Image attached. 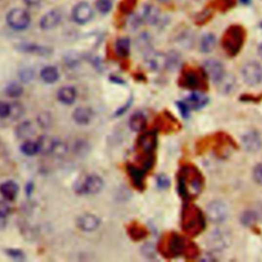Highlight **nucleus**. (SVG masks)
Returning <instances> with one entry per match:
<instances>
[{
  "instance_id": "obj_55",
  "label": "nucleus",
  "mask_w": 262,
  "mask_h": 262,
  "mask_svg": "<svg viewBox=\"0 0 262 262\" xmlns=\"http://www.w3.org/2000/svg\"><path fill=\"white\" fill-rule=\"evenodd\" d=\"M261 27H262V25H261Z\"/></svg>"
},
{
  "instance_id": "obj_13",
  "label": "nucleus",
  "mask_w": 262,
  "mask_h": 262,
  "mask_svg": "<svg viewBox=\"0 0 262 262\" xmlns=\"http://www.w3.org/2000/svg\"><path fill=\"white\" fill-rule=\"evenodd\" d=\"M261 144H262V142H261L260 136L258 135V133H256L254 131H251V132H248L247 134L244 135L243 145L248 152L255 153V152L259 151L261 148Z\"/></svg>"
},
{
  "instance_id": "obj_47",
  "label": "nucleus",
  "mask_w": 262,
  "mask_h": 262,
  "mask_svg": "<svg viewBox=\"0 0 262 262\" xmlns=\"http://www.w3.org/2000/svg\"><path fill=\"white\" fill-rule=\"evenodd\" d=\"M131 102H132V100H130L127 103H125L122 108H120L116 113H115V116L118 117V116H121V115H123L125 112H126V111L129 109Z\"/></svg>"
},
{
  "instance_id": "obj_50",
  "label": "nucleus",
  "mask_w": 262,
  "mask_h": 262,
  "mask_svg": "<svg viewBox=\"0 0 262 262\" xmlns=\"http://www.w3.org/2000/svg\"><path fill=\"white\" fill-rule=\"evenodd\" d=\"M6 225V222H5V217H0V229L4 228Z\"/></svg>"
},
{
  "instance_id": "obj_46",
  "label": "nucleus",
  "mask_w": 262,
  "mask_h": 262,
  "mask_svg": "<svg viewBox=\"0 0 262 262\" xmlns=\"http://www.w3.org/2000/svg\"><path fill=\"white\" fill-rule=\"evenodd\" d=\"M5 252L8 256L13 257V258L20 259V258L24 257V253L22 252V251L17 250V249H7V250H5Z\"/></svg>"
},
{
  "instance_id": "obj_5",
  "label": "nucleus",
  "mask_w": 262,
  "mask_h": 262,
  "mask_svg": "<svg viewBox=\"0 0 262 262\" xmlns=\"http://www.w3.org/2000/svg\"><path fill=\"white\" fill-rule=\"evenodd\" d=\"M102 178L97 174H90L78 185V193L82 195H96L102 190Z\"/></svg>"
},
{
  "instance_id": "obj_11",
  "label": "nucleus",
  "mask_w": 262,
  "mask_h": 262,
  "mask_svg": "<svg viewBox=\"0 0 262 262\" xmlns=\"http://www.w3.org/2000/svg\"><path fill=\"white\" fill-rule=\"evenodd\" d=\"M167 57L160 52L149 51L145 57V64L153 71H160L166 68Z\"/></svg>"
},
{
  "instance_id": "obj_38",
  "label": "nucleus",
  "mask_w": 262,
  "mask_h": 262,
  "mask_svg": "<svg viewBox=\"0 0 262 262\" xmlns=\"http://www.w3.org/2000/svg\"><path fill=\"white\" fill-rule=\"evenodd\" d=\"M34 78V72L32 69H23L20 72V79L25 83L32 81Z\"/></svg>"
},
{
  "instance_id": "obj_49",
  "label": "nucleus",
  "mask_w": 262,
  "mask_h": 262,
  "mask_svg": "<svg viewBox=\"0 0 262 262\" xmlns=\"http://www.w3.org/2000/svg\"><path fill=\"white\" fill-rule=\"evenodd\" d=\"M25 2V4H27L28 6H37L41 3L42 0H23Z\"/></svg>"
},
{
  "instance_id": "obj_53",
  "label": "nucleus",
  "mask_w": 262,
  "mask_h": 262,
  "mask_svg": "<svg viewBox=\"0 0 262 262\" xmlns=\"http://www.w3.org/2000/svg\"><path fill=\"white\" fill-rule=\"evenodd\" d=\"M241 2H243V3H249V2H250V0H241Z\"/></svg>"
},
{
  "instance_id": "obj_36",
  "label": "nucleus",
  "mask_w": 262,
  "mask_h": 262,
  "mask_svg": "<svg viewBox=\"0 0 262 262\" xmlns=\"http://www.w3.org/2000/svg\"><path fill=\"white\" fill-rule=\"evenodd\" d=\"M24 108L19 102H13L10 104V116L13 119H19L23 116Z\"/></svg>"
},
{
  "instance_id": "obj_29",
  "label": "nucleus",
  "mask_w": 262,
  "mask_h": 262,
  "mask_svg": "<svg viewBox=\"0 0 262 262\" xmlns=\"http://www.w3.org/2000/svg\"><path fill=\"white\" fill-rule=\"evenodd\" d=\"M20 152L29 157L35 156L37 153H39L37 141H32L27 140L26 141L22 143V145H20Z\"/></svg>"
},
{
  "instance_id": "obj_17",
  "label": "nucleus",
  "mask_w": 262,
  "mask_h": 262,
  "mask_svg": "<svg viewBox=\"0 0 262 262\" xmlns=\"http://www.w3.org/2000/svg\"><path fill=\"white\" fill-rule=\"evenodd\" d=\"M77 98V91L72 86H64L58 91V100L64 104L74 103Z\"/></svg>"
},
{
  "instance_id": "obj_1",
  "label": "nucleus",
  "mask_w": 262,
  "mask_h": 262,
  "mask_svg": "<svg viewBox=\"0 0 262 262\" xmlns=\"http://www.w3.org/2000/svg\"><path fill=\"white\" fill-rule=\"evenodd\" d=\"M202 177L198 170L192 167H186L180 178V191L186 198H194L202 190Z\"/></svg>"
},
{
  "instance_id": "obj_16",
  "label": "nucleus",
  "mask_w": 262,
  "mask_h": 262,
  "mask_svg": "<svg viewBox=\"0 0 262 262\" xmlns=\"http://www.w3.org/2000/svg\"><path fill=\"white\" fill-rule=\"evenodd\" d=\"M139 144L143 152L151 153L157 145V134L153 131L143 133L140 138Z\"/></svg>"
},
{
  "instance_id": "obj_33",
  "label": "nucleus",
  "mask_w": 262,
  "mask_h": 262,
  "mask_svg": "<svg viewBox=\"0 0 262 262\" xmlns=\"http://www.w3.org/2000/svg\"><path fill=\"white\" fill-rule=\"evenodd\" d=\"M128 172L130 177L132 178V181L134 184L139 187L142 186V178H143V171L136 168L134 166H128Z\"/></svg>"
},
{
  "instance_id": "obj_40",
  "label": "nucleus",
  "mask_w": 262,
  "mask_h": 262,
  "mask_svg": "<svg viewBox=\"0 0 262 262\" xmlns=\"http://www.w3.org/2000/svg\"><path fill=\"white\" fill-rule=\"evenodd\" d=\"M10 116V104L4 101H0V118L4 119Z\"/></svg>"
},
{
  "instance_id": "obj_22",
  "label": "nucleus",
  "mask_w": 262,
  "mask_h": 262,
  "mask_svg": "<svg viewBox=\"0 0 262 262\" xmlns=\"http://www.w3.org/2000/svg\"><path fill=\"white\" fill-rule=\"evenodd\" d=\"M146 126V118L143 114L136 113L129 120V127L132 131L140 132L142 131Z\"/></svg>"
},
{
  "instance_id": "obj_41",
  "label": "nucleus",
  "mask_w": 262,
  "mask_h": 262,
  "mask_svg": "<svg viewBox=\"0 0 262 262\" xmlns=\"http://www.w3.org/2000/svg\"><path fill=\"white\" fill-rule=\"evenodd\" d=\"M256 220V215L253 212H245L242 216V222L245 225L253 224Z\"/></svg>"
},
{
  "instance_id": "obj_54",
  "label": "nucleus",
  "mask_w": 262,
  "mask_h": 262,
  "mask_svg": "<svg viewBox=\"0 0 262 262\" xmlns=\"http://www.w3.org/2000/svg\"><path fill=\"white\" fill-rule=\"evenodd\" d=\"M159 1H162L163 2V1H167V0H159Z\"/></svg>"
},
{
  "instance_id": "obj_23",
  "label": "nucleus",
  "mask_w": 262,
  "mask_h": 262,
  "mask_svg": "<svg viewBox=\"0 0 262 262\" xmlns=\"http://www.w3.org/2000/svg\"><path fill=\"white\" fill-rule=\"evenodd\" d=\"M208 100L206 97L202 96L200 93H194L192 96L188 98L184 102L186 103V106L192 109H201L206 106Z\"/></svg>"
},
{
  "instance_id": "obj_42",
  "label": "nucleus",
  "mask_w": 262,
  "mask_h": 262,
  "mask_svg": "<svg viewBox=\"0 0 262 262\" xmlns=\"http://www.w3.org/2000/svg\"><path fill=\"white\" fill-rule=\"evenodd\" d=\"M157 184H158V186L162 188V190H165V188L168 187L170 184L169 178L164 174H161L158 176V178H157Z\"/></svg>"
},
{
  "instance_id": "obj_9",
  "label": "nucleus",
  "mask_w": 262,
  "mask_h": 262,
  "mask_svg": "<svg viewBox=\"0 0 262 262\" xmlns=\"http://www.w3.org/2000/svg\"><path fill=\"white\" fill-rule=\"evenodd\" d=\"M100 224V218L90 213H84L77 218V226L83 232H93L99 228Z\"/></svg>"
},
{
  "instance_id": "obj_6",
  "label": "nucleus",
  "mask_w": 262,
  "mask_h": 262,
  "mask_svg": "<svg viewBox=\"0 0 262 262\" xmlns=\"http://www.w3.org/2000/svg\"><path fill=\"white\" fill-rule=\"evenodd\" d=\"M242 76L248 85H258L262 81V68L255 61L248 62L242 70Z\"/></svg>"
},
{
  "instance_id": "obj_43",
  "label": "nucleus",
  "mask_w": 262,
  "mask_h": 262,
  "mask_svg": "<svg viewBox=\"0 0 262 262\" xmlns=\"http://www.w3.org/2000/svg\"><path fill=\"white\" fill-rule=\"evenodd\" d=\"M38 122L39 124L41 125L42 127H48L49 125L51 124V119H50V116L48 114H40L39 117H38Z\"/></svg>"
},
{
  "instance_id": "obj_10",
  "label": "nucleus",
  "mask_w": 262,
  "mask_h": 262,
  "mask_svg": "<svg viewBox=\"0 0 262 262\" xmlns=\"http://www.w3.org/2000/svg\"><path fill=\"white\" fill-rule=\"evenodd\" d=\"M62 15L59 9H52L46 13L40 20V28L42 30H51L59 26Z\"/></svg>"
},
{
  "instance_id": "obj_21",
  "label": "nucleus",
  "mask_w": 262,
  "mask_h": 262,
  "mask_svg": "<svg viewBox=\"0 0 262 262\" xmlns=\"http://www.w3.org/2000/svg\"><path fill=\"white\" fill-rule=\"evenodd\" d=\"M40 77L47 84H52L59 80L60 77V73L56 67L52 66H47L44 67L40 72Z\"/></svg>"
},
{
  "instance_id": "obj_44",
  "label": "nucleus",
  "mask_w": 262,
  "mask_h": 262,
  "mask_svg": "<svg viewBox=\"0 0 262 262\" xmlns=\"http://www.w3.org/2000/svg\"><path fill=\"white\" fill-rule=\"evenodd\" d=\"M9 213H10L9 205L6 202L0 200V217H6Z\"/></svg>"
},
{
  "instance_id": "obj_51",
  "label": "nucleus",
  "mask_w": 262,
  "mask_h": 262,
  "mask_svg": "<svg viewBox=\"0 0 262 262\" xmlns=\"http://www.w3.org/2000/svg\"><path fill=\"white\" fill-rule=\"evenodd\" d=\"M27 195L28 196H30L31 195V192H32L33 191V184L32 183H28V185H27Z\"/></svg>"
},
{
  "instance_id": "obj_45",
  "label": "nucleus",
  "mask_w": 262,
  "mask_h": 262,
  "mask_svg": "<svg viewBox=\"0 0 262 262\" xmlns=\"http://www.w3.org/2000/svg\"><path fill=\"white\" fill-rule=\"evenodd\" d=\"M253 176L256 182L262 184V164H259L255 167L253 171Z\"/></svg>"
},
{
  "instance_id": "obj_18",
  "label": "nucleus",
  "mask_w": 262,
  "mask_h": 262,
  "mask_svg": "<svg viewBox=\"0 0 262 262\" xmlns=\"http://www.w3.org/2000/svg\"><path fill=\"white\" fill-rule=\"evenodd\" d=\"M93 117V113L89 108L80 107L73 112V119L79 125H87Z\"/></svg>"
},
{
  "instance_id": "obj_14",
  "label": "nucleus",
  "mask_w": 262,
  "mask_h": 262,
  "mask_svg": "<svg viewBox=\"0 0 262 262\" xmlns=\"http://www.w3.org/2000/svg\"><path fill=\"white\" fill-rule=\"evenodd\" d=\"M18 50L27 52V54H33L38 56H49L52 54V49L46 46L37 45L32 43H20L17 46Z\"/></svg>"
},
{
  "instance_id": "obj_31",
  "label": "nucleus",
  "mask_w": 262,
  "mask_h": 262,
  "mask_svg": "<svg viewBox=\"0 0 262 262\" xmlns=\"http://www.w3.org/2000/svg\"><path fill=\"white\" fill-rule=\"evenodd\" d=\"M166 57H167L166 69H168L170 71H174L178 67H180L181 60V57H180V55L177 54V52L172 51V52H170V54L167 55Z\"/></svg>"
},
{
  "instance_id": "obj_12",
  "label": "nucleus",
  "mask_w": 262,
  "mask_h": 262,
  "mask_svg": "<svg viewBox=\"0 0 262 262\" xmlns=\"http://www.w3.org/2000/svg\"><path fill=\"white\" fill-rule=\"evenodd\" d=\"M205 72L213 81L217 82L224 75V69L222 65L216 60H208L204 64Z\"/></svg>"
},
{
  "instance_id": "obj_7",
  "label": "nucleus",
  "mask_w": 262,
  "mask_h": 262,
  "mask_svg": "<svg viewBox=\"0 0 262 262\" xmlns=\"http://www.w3.org/2000/svg\"><path fill=\"white\" fill-rule=\"evenodd\" d=\"M93 18V8L88 2H79L72 10V19L76 24L85 25Z\"/></svg>"
},
{
  "instance_id": "obj_34",
  "label": "nucleus",
  "mask_w": 262,
  "mask_h": 262,
  "mask_svg": "<svg viewBox=\"0 0 262 262\" xmlns=\"http://www.w3.org/2000/svg\"><path fill=\"white\" fill-rule=\"evenodd\" d=\"M5 93L9 98L17 99L23 94V87L19 83H9L5 88Z\"/></svg>"
},
{
  "instance_id": "obj_27",
  "label": "nucleus",
  "mask_w": 262,
  "mask_h": 262,
  "mask_svg": "<svg viewBox=\"0 0 262 262\" xmlns=\"http://www.w3.org/2000/svg\"><path fill=\"white\" fill-rule=\"evenodd\" d=\"M184 248L183 241L177 235H173L169 241V251L173 255H180L182 253Z\"/></svg>"
},
{
  "instance_id": "obj_2",
  "label": "nucleus",
  "mask_w": 262,
  "mask_h": 262,
  "mask_svg": "<svg viewBox=\"0 0 262 262\" xmlns=\"http://www.w3.org/2000/svg\"><path fill=\"white\" fill-rule=\"evenodd\" d=\"M245 39V32L242 27L232 26L223 36L222 45L229 56H236L242 48Z\"/></svg>"
},
{
  "instance_id": "obj_19",
  "label": "nucleus",
  "mask_w": 262,
  "mask_h": 262,
  "mask_svg": "<svg viewBox=\"0 0 262 262\" xmlns=\"http://www.w3.org/2000/svg\"><path fill=\"white\" fill-rule=\"evenodd\" d=\"M141 17L144 22L150 25H156L160 20V12L156 6L148 4L143 7Z\"/></svg>"
},
{
  "instance_id": "obj_24",
  "label": "nucleus",
  "mask_w": 262,
  "mask_h": 262,
  "mask_svg": "<svg viewBox=\"0 0 262 262\" xmlns=\"http://www.w3.org/2000/svg\"><path fill=\"white\" fill-rule=\"evenodd\" d=\"M130 47H131L130 40L127 37L119 38L117 40V42H116V46H115V48H116L117 55L119 57L123 58V59L127 58L129 56V54H130Z\"/></svg>"
},
{
  "instance_id": "obj_25",
  "label": "nucleus",
  "mask_w": 262,
  "mask_h": 262,
  "mask_svg": "<svg viewBox=\"0 0 262 262\" xmlns=\"http://www.w3.org/2000/svg\"><path fill=\"white\" fill-rule=\"evenodd\" d=\"M227 238L224 233L218 232L212 234L211 237H209V245H210L214 249H222L227 245Z\"/></svg>"
},
{
  "instance_id": "obj_52",
  "label": "nucleus",
  "mask_w": 262,
  "mask_h": 262,
  "mask_svg": "<svg viewBox=\"0 0 262 262\" xmlns=\"http://www.w3.org/2000/svg\"><path fill=\"white\" fill-rule=\"evenodd\" d=\"M258 52H259V56H260V57H261V59H262V44H260V45H259Z\"/></svg>"
},
{
  "instance_id": "obj_3",
  "label": "nucleus",
  "mask_w": 262,
  "mask_h": 262,
  "mask_svg": "<svg viewBox=\"0 0 262 262\" xmlns=\"http://www.w3.org/2000/svg\"><path fill=\"white\" fill-rule=\"evenodd\" d=\"M183 227L187 233L199 234L204 227V218L198 208L187 207L183 212Z\"/></svg>"
},
{
  "instance_id": "obj_37",
  "label": "nucleus",
  "mask_w": 262,
  "mask_h": 262,
  "mask_svg": "<svg viewBox=\"0 0 262 262\" xmlns=\"http://www.w3.org/2000/svg\"><path fill=\"white\" fill-rule=\"evenodd\" d=\"M67 151H68L67 145L62 141H60L56 140L52 154L56 155V156H59V157H61V156H64L67 153Z\"/></svg>"
},
{
  "instance_id": "obj_32",
  "label": "nucleus",
  "mask_w": 262,
  "mask_h": 262,
  "mask_svg": "<svg viewBox=\"0 0 262 262\" xmlns=\"http://www.w3.org/2000/svg\"><path fill=\"white\" fill-rule=\"evenodd\" d=\"M220 91H229L232 90L235 84V78L232 75H223V77L216 82Z\"/></svg>"
},
{
  "instance_id": "obj_26",
  "label": "nucleus",
  "mask_w": 262,
  "mask_h": 262,
  "mask_svg": "<svg viewBox=\"0 0 262 262\" xmlns=\"http://www.w3.org/2000/svg\"><path fill=\"white\" fill-rule=\"evenodd\" d=\"M17 135L18 138L22 139V140H29L31 136H32L34 134V128H33V125L31 124V122H23L20 123L17 130Z\"/></svg>"
},
{
  "instance_id": "obj_8",
  "label": "nucleus",
  "mask_w": 262,
  "mask_h": 262,
  "mask_svg": "<svg viewBox=\"0 0 262 262\" xmlns=\"http://www.w3.org/2000/svg\"><path fill=\"white\" fill-rule=\"evenodd\" d=\"M208 218L214 223H220L225 220L227 216L226 206L220 201H213L207 206L206 210Z\"/></svg>"
},
{
  "instance_id": "obj_20",
  "label": "nucleus",
  "mask_w": 262,
  "mask_h": 262,
  "mask_svg": "<svg viewBox=\"0 0 262 262\" xmlns=\"http://www.w3.org/2000/svg\"><path fill=\"white\" fill-rule=\"evenodd\" d=\"M56 140L50 138L48 135H42L37 140V144L39 148V153L43 154V155H49L52 154V151H54V146H55Z\"/></svg>"
},
{
  "instance_id": "obj_4",
  "label": "nucleus",
  "mask_w": 262,
  "mask_h": 262,
  "mask_svg": "<svg viewBox=\"0 0 262 262\" xmlns=\"http://www.w3.org/2000/svg\"><path fill=\"white\" fill-rule=\"evenodd\" d=\"M7 25L17 31H22L29 27L31 17L29 13L22 8H14L6 16Z\"/></svg>"
},
{
  "instance_id": "obj_30",
  "label": "nucleus",
  "mask_w": 262,
  "mask_h": 262,
  "mask_svg": "<svg viewBox=\"0 0 262 262\" xmlns=\"http://www.w3.org/2000/svg\"><path fill=\"white\" fill-rule=\"evenodd\" d=\"M183 84L186 87L190 88H196L200 84V79H199V76L196 72L190 71L184 74L183 76Z\"/></svg>"
},
{
  "instance_id": "obj_28",
  "label": "nucleus",
  "mask_w": 262,
  "mask_h": 262,
  "mask_svg": "<svg viewBox=\"0 0 262 262\" xmlns=\"http://www.w3.org/2000/svg\"><path fill=\"white\" fill-rule=\"evenodd\" d=\"M216 45V38L213 34L208 33L206 35H204L201 39V50L203 52H210L214 49Z\"/></svg>"
},
{
  "instance_id": "obj_15",
  "label": "nucleus",
  "mask_w": 262,
  "mask_h": 262,
  "mask_svg": "<svg viewBox=\"0 0 262 262\" xmlns=\"http://www.w3.org/2000/svg\"><path fill=\"white\" fill-rule=\"evenodd\" d=\"M0 194L7 201H14L19 194V185L13 181H7L0 184Z\"/></svg>"
},
{
  "instance_id": "obj_48",
  "label": "nucleus",
  "mask_w": 262,
  "mask_h": 262,
  "mask_svg": "<svg viewBox=\"0 0 262 262\" xmlns=\"http://www.w3.org/2000/svg\"><path fill=\"white\" fill-rule=\"evenodd\" d=\"M142 253H143L144 255H149V256H151L152 254H155L153 245H151V244H146V245H144L143 248H142Z\"/></svg>"
},
{
  "instance_id": "obj_35",
  "label": "nucleus",
  "mask_w": 262,
  "mask_h": 262,
  "mask_svg": "<svg viewBox=\"0 0 262 262\" xmlns=\"http://www.w3.org/2000/svg\"><path fill=\"white\" fill-rule=\"evenodd\" d=\"M96 7L99 12L102 15L109 14L113 7L112 0H98L96 3Z\"/></svg>"
},
{
  "instance_id": "obj_39",
  "label": "nucleus",
  "mask_w": 262,
  "mask_h": 262,
  "mask_svg": "<svg viewBox=\"0 0 262 262\" xmlns=\"http://www.w3.org/2000/svg\"><path fill=\"white\" fill-rule=\"evenodd\" d=\"M129 234L134 240H141L145 236V230L143 228H141V227L134 226V227L130 228Z\"/></svg>"
}]
</instances>
